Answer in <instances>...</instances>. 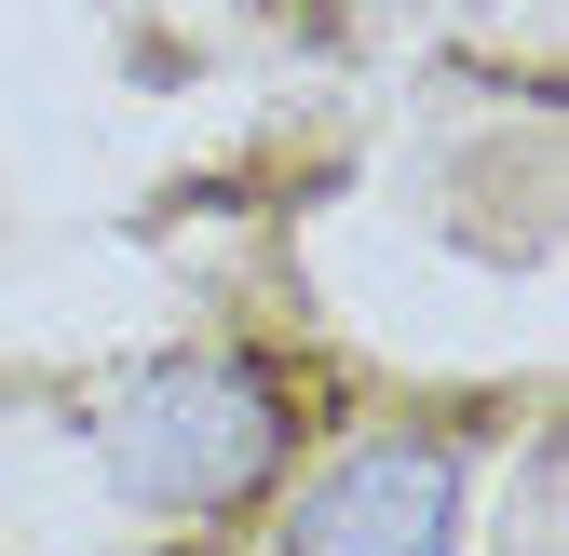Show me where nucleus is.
Instances as JSON below:
<instances>
[{
  "instance_id": "nucleus-2",
  "label": "nucleus",
  "mask_w": 569,
  "mask_h": 556,
  "mask_svg": "<svg viewBox=\"0 0 569 556\" xmlns=\"http://www.w3.org/2000/svg\"><path fill=\"white\" fill-rule=\"evenodd\" d=\"M284 556H461V461H448L435 435L352 448L326 489L299 503Z\"/></svg>"
},
{
  "instance_id": "nucleus-3",
  "label": "nucleus",
  "mask_w": 569,
  "mask_h": 556,
  "mask_svg": "<svg viewBox=\"0 0 569 556\" xmlns=\"http://www.w3.org/2000/svg\"><path fill=\"white\" fill-rule=\"evenodd\" d=\"M516 556H556V529H542V516H529V529H516Z\"/></svg>"
},
{
  "instance_id": "nucleus-1",
  "label": "nucleus",
  "mask_w": 569,
  "mask_h": 556,
  "mask_svg": "<svg viewBox=\"0 0 569 556\" xmlns=\"http://www.w3.org/2000/svg\"><path fill=\"white\" fill-rule=\"evenodd\" d=\"M284 461V394L244 354H163L109 394V475L150 516H231Z\"/></svg>"
}]
</instances>
